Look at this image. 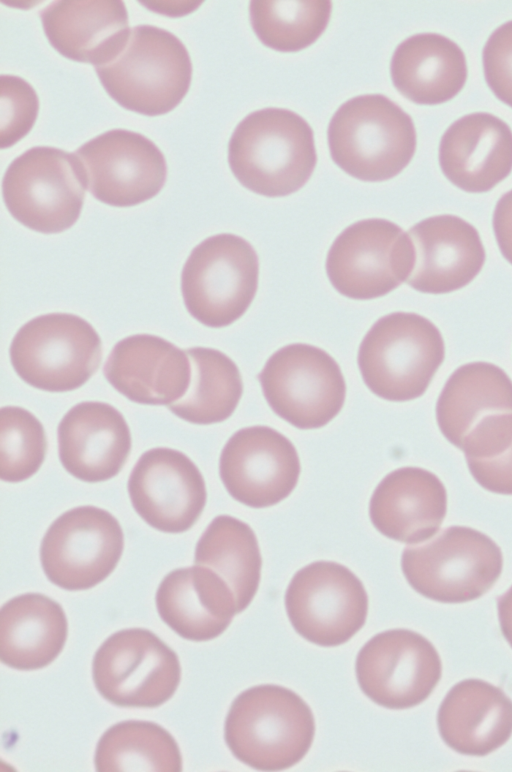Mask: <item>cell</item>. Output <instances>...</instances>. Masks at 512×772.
Returning <instances> with one entry per match:
<instances>
[{"mask_svg": "<svg viewBox=\"0 0 512 772\" xmlns=\"http://www.w3.org/2000/svg\"><path fill=\"white\" fill-rule=\"evenodd\" d=\"M94 763L98 772H179L182 756L174 737L150 721L127 720L99 739Z\"/></svg>", "mask_w": 512, "mask_h": 772, "instance_id": "cell-32", "label": "cell"}, {"mask_svg": "<svg viewBox=\"0 0 512 772\" xmlns=\"http://www.w3.org/2000/svg\"><path fill=\"white\" fill-rule=\"evenodd\" d=\"M155 602L162 621L182 638L195 642L218 637L237 613L227 583L210 568L196 564L168 573Z\"/></svg>", "mask_w": 512, "mask_h": 772, "instance_id": "cell-25", "label": "cell"}, {"mask_svg": "<svg viewBox=\"0 0 512 772\" xmlns=\"http://www.w3.org/2000/svg\"><path fill=\"white\" fill-rule=\"evenodd\" d=\"M502 567L500 547L486 534L465 526H451L423 545L407 546L401 557L409 585L442 603L479 598L497 581Z\"/></svg>", "mask_w": 512, "mask_h": 772, "instance_id": "cell-8", "label": "cell"}, {"mask_svg": "<svg viewBox=\"0 0 512 772\" xmlns=\"http://www.w3.org/2000/svg\"><path fill=\"white\" fill-rule=\"evenodd\" d=\"M68 622L61 605L40 593H26L0 610V659L17 670L48 666L61 653Z\"/></svg>", "mask_w": 512, "mask_h": 772, "instance_id": "cell-29", "label": "cell"}, {"mask_svg": "<svg viewBox=\"0 0 512 772\" xmlns=\"http://www.w3.org/2000/svg\"><path fill=\"white\" fill-rule=\"evenodd\" d=\"M437 726L442 740L454 751L485 756L512 735V700L486 681H460L443 699Z\"/></svg>", "mask_w": 512, "mask_h": 772, "instance_id": "cell-27", "label": "cell"}, {"mask_svg": "<svg viewBox=\"0 0 512 772\" xmlns=\"http://www.w3.org/2000/svg\"><path fill=\"white\" fill-rule=\"evenodd\" d=\"M497 609L501 632L512 647V586L498 597Z\"/></svg>", "mask_w": 512, "mask_h": 772, "instance_id": "cell-39", "label": "cell"}, {"mask_svg": "<svg viewBox=\"0 0 512 772\" xmlns=\"http://www.w3.org/2000/svg\"><path fill=\"white\" fill-rule=\"evenodd\" d=\"M470 473L484 489L512 495V442L502 452L485 459L466 458Z\"/></svg>", "mask_w": 512, "mask_h": 772, "instance_id": "cell-37", "label": "cell"}, {"mask_svg": "<svg viewBox=\"0 0 512 772\" xmlns=\"http://www.w3.org/2000/svg\"><path fill=\"white\" fill-rule=\"evenodd\" d=\"M0 147L13 146L33 128L39 111L34 88L23 78L2 74L0 77Z\"/></svg>", "mask_w": 512, "mask_h": 772, "instance_id": "cell-35", "label": "cell"}, {"mask_svg": "<svg viewBox=\"0 0 512 772\" xmlns=\"http://www.w3.org/2000/svg\"><path fill=\"white\" fill-rule=\"evenodd\" d=\"M271 409L299 429L328 424L346 397L342 371L326 351L293 343L274 352L258 375Z\"/></svg>", "mask_w": 512, "mask_h": 772, "instance_id": "cell-11", "label": "cell"}, {"mask_svg": "<svg viewBox=\"0 0 512 772\" xmlns=\"http://www.w3.org/2000/svg\"><path fill=\"white\" fill-rule=\"evenodd\" d=\"M315 720L307 703L279 685H258L232 702L224 725V739L232 754L260 771H281L309 751Z\"/></svg>", "mask_w": 512, "mask_h": 772, "instance_id": "cell-2", "label": "cell"}, {"mask_svg": "<svg viewBox=\"0 0 512 772\" xmlns=\"http://www.w3.org/2000/svg\"><path fill=\"white\" fill-rule=\"evenodd\" d=\"M194 564L210 568L227 583L237 613L250 605L259 587L262 559L248 524L229 515L215 517L196 544Z\"/></svg>", "mask_w": 512, "mask_h": 772, "instance_id": "cell-30", "label": "cell"}, {"mask_svg": "<svg viewBox=\"0 0 512 772\" xmlns=\"http://www.w3.org/2000/svg\"><path fill=\"white\" fill-rule=\"evenodd\" d=\"M59 459L75 478L96 483L123 468L131 450V434L123 415L103 402L73 406L57 429Z\"/></svg>", "mask_w": 512, "mask_h": 772, "instance_id": "cell-22", "label": "cell"}, {"mask_svg": "<svg viewBox=\"0 0 512 772\" xmlns=\"http://www.w3.org/2000/svg\"><path fill=\"white\" fill-rule=\"evenodd\" d=\"M390 74L394 87L419 105H438L464 87L468 69L462 49L437 33H420L401 42L393 53Z\"/></svg>", "mask_w": 512, "mask_h": 772, "instance_id": "cell-28", "label": "cell"}, {"mask_svg": "<svg viewBox=\"0 0 512 772\" xmlns=\"http://www.w3.org/2000/svg\"><path fill=\"white\" fill-rule=\"evenodd\" d=\"M285 608L301 637L334 647L364 626L368 595L361 580L344 565L316 561L294 574L285 593Z\"/></svg>", "mask_w": 512, "mask_h": 772, "instance_id": "cell-14", "label": "cell"}, {"mask_svg": "<svg viewBox=\"0 0 512 772\" xmlns=\"http://www.w3.org/2000/svg\"><path fill=\"white\" fill-rule=\"evenodd\" d=\"M413 243L397 224L380 218L355 222L332 243L326 272L332 286L356 300L384 296L409 278Z\"/></svg>", "mask_w": 512, "mask_h": 772, "instance_id": "cell-13", "label": "cell"}, {"mask_svg": "<svg viewBox=\"0 0 512 772\" xmlns=\"http://www.w3.org/2000/svg\"><path fill=\"white\" fill-rule=\"evenodd\" d=\"M95 71L107 94L120 106L158 116L172 111L186 96L192 62L173 33L138 25L130 30L119 52Z\"/></svg>", "mask_w": 512, "mask_h": 772, "instance_id": "cell-3", "label": "cell"}, {"mask_svg": "<svg viewBox=\"0 0 512 772\" xmlns=\"http://www.w3.org/2000/svg\"><path fill=\"white\" fill-rule=\"evenodd\" d=\"M447 511L440 479L419 467L390 472L375 488L369 503L373 526L384 536L407 544L433 537Z\"/></svg>", "mask_w": 512, "mask_h": 772, "instance_id": "cell-24", "label": "cell"}, {"mask_svg": "<svg viewBox=\"0 0 512 772\" xmlns=\"http://www.w3.org/2000/svg\"><path fill=\"white\" fill-rule=\"evenodd\" d=\"M332 3L313 1H251L250 21L259 40L281 52H296L313 44L325 31Z\"/></svg>", "mask_w": 512, "mask_h": 772, "instance_id": "cell-33", "label": "cell"}, {"mask_svg": "<svg viewBox=\"0 0 512 772\" xmlns=\"http://www.w3.org/2000/svg\"><path fill=\"white\" fill-rule=\"evenodd\" d=\"M327 139L335 164L368 182L398 175L417 144L412 118L382 94L360 95L343 103L330 120Z\"/></svg>", "mask_w": 512, "mask_h": 772, "instance_id": "cell-4", "label": "cell"}, {"mask_svg": "<svg viewBox=\"0 0 512 772\" xmlns=\"http://www.w3.org/2000/svg\"><path fill=\"white\" fill-rule=\"evenodd\" d=\"M444 358L442 334L430 320L416 313L394 312L368 330L357 362L372 393L403 402L425 393Z\"/></svg>", "mask_w": 512, "mask_h": 772, "instance_id": "cell-5", "label": "cell"}, {"mask_svg": "<svg viewBox=\"0 0 512 772\" xmlns=\"http://www.w3.org/2000/svg\"><path fill=\"white\" fill-rule=\"evenodd\" d=\"M92 677L99 694L120 707L152 708L168 701L181 680L177 654L147 629L110 635L96 651Z\"/></svg>", "mask_w": 512, "mask_h": 772, "instance_id": "cell-12", "label": "cell"}, {"mask_svg": "<svg viewBox=\"0 0 512 772\" xmlns=\"http://www.w3.org/2000/svg\"><path fill=\"white\" fill-rule=\"evenodd\" d=\"M107 381L132 402L170 405L188 391L191 363L186 351L150 334L116 343L103 368Z\"/></svg>", "mask_w": 512, "mask_h": 772, "instance_id": "cell-21", "label": "cell"}, {"mask_svg": "<svg viewBox=\"0 0 512 772\" xmlns=\"http://www.w3.org/2000/svg\"><path fill=\"white\" fill-rule=\"evenodd\" d=\"M136 513L151 527L166 533L189 530L207 499L204 478L184 453L157 447L144 452L128 480Z\"/></svg>", "mask_w": 512, "mask_h": 772, "instance_id": "cell-19", "label": "cell"}, {"mask_svg": "<svg viewBox=\"0 0 512 772\" xmlns=\"http://www.w3.org/2000/svg\"><path fill=\"white\" fill-rule=\"evenodd\" d=\"M482 62L487 85L512 108V20L490 35L483 48Z\"/></svg>", "mask_w": 512, "mask_h": 772, "instance_id": "cell-36", "label": "cell"}, {"mask_svg": "<svg viewBox=\"0 0 512 772\" xmlns=\"http://www.w3.org/2000/svg\"><path fill=\"white\" fill-rule=\"evenodd\" d=\"M88 189L75 154L36 146L15 158L2 180L4 203L19 223L44 234L60 233L78 220Z\"/></svg>", "mask_w": 512, "mask_h": 772, "instance_id": "cell-7", "label": "cell"}, {"mask_svg": "<svg viewBox=\"0 0 512 772\" xmlns=\"http://www.w3.org/2000/svg\"><path fill=\"white\" fill-rule=\"evenodd\" d=\"M39 15L50 45L59 54L94 68L119 52L131 30L120 0L55 1Z\"/></svg>", "mask_w": 512, "mask_h": 772, "instance_id": "cell-26", "label": "cell"}, {"mask_svg": "<svg viewBox=\"0 0 512 772\" xmlns=\"http://www.w3.org/2000/svg\"><path fill=\"white\" fill-rule=\"evenodd\" d=\"M492 223L500 252L512 264V190L498 200Z\"/></svg>", "mask_w": 512, "mask_h": 772, "instance_id": "cell-38", "label": "cell"}, {"mask_svg": "<svg viewBox=\"0 0 512 772\" xmlns=\"http://www.w3.org/2000/svg\"><path fill=\"white\" fill-rule=\"evenodd\" d=\"M185 351L191 363L190 386L186 394L168 408L193 424L208 425L228 419L243 393L237 365L213 348L193 347Z\"/></svg>", "mask_w": 512, "mask_h": 772, "instance_id": "cell-31", "label": "cell"}, {"mask_svg": "<svg viewBox=\"0 0 512 772\" xmlns=\"http://www.w3.org/2000/svg\"><path fill=\"white\" fill-rule=\"evenodd\" d=\"M259 261L244 238L222 233L198 244L181 273V292L190 315L201 324L231 325L251 305L258 288Z\"/></svg>", "mask_w": 512, "mask_h": 772, "instance_id": "cell-9", "label": "cell"}, {"mask_svg": "<svg viewBox=\"0 0 512 772\" xmlns=\"http://www.w3.org/2000/svg\"><path fill=\"white\" fill-rule=\"evenodd\" d=\"M300 460L295 446L267 426L235 432L222 449L220 478L232 498L252 508L273 506L297 485Z\"/></svg>", "mask_w": 512, "mask_h": 772, "instance_id": "cell-18", "label": "cell"}, {"mask_svg": "<svg viewBox=\"0 0 512 772\" xmlns=\"http://www.w3.org/2000/svg\"><path fill=\"white\" fill-rule=\"evenodd\" d=\"M317 162L314 133L297 113L264 108L247 115L228 144V163L248 190L267 197L298 191Z\"/></svg>", "mask_w": 512, "mask_h": 772, "instance_id": "cell-1", "label": "cell"}, {"mask_svg": "<svg viewBox=\"0 0 512 772\" xmlns=\"http://www.w3.org/2000/svg\"><path fill=\"white\" fill-rule=\"evenodd\" d=\"M41 422L28 410L5 406L0 410V477L17 483L33 476L46 454Z\"/></svg>", "mask_w": 512, "mask_h": 772, "instance_id": "cell-34", "label": "cell"}, {"mask_svg": "<svg viewBox=\"0 0 512 772\" xmlns=\"http://www.w3.org/2000/svg\"><path fill=\"white\" fill-rule=\"evenodd\" d=\"M415 261L407 284L428 294L468 285L481 271L486 252L477 229L455 215L426 218L408 231Z\"/></svg>", "mask_w": 512, "mask_h": 772, "instance_id": "cell-20", "label": "cell"}, {"mask_svg": "<svg viewBox=\"0 0 512 772\" xmlns=\"http://www.w3.org/2000/svg\"><path fill=\"white\" fill-rule=\"evenodd\" d=\"M81 159L94 198L114 207H131L155 197L167 177L160 149L146 136L112 129L81 145Z\"/></svg>", "mask_w": 512, "mask_h": 772, "instance_id": "cell-17", "label": "cell"}, {"mask_svg": "<svg viewBox=\"0 0 512 772\" xmlns=\"http://www.w3.org/2000/svg\"><path fill=\"white\" fill-rule=\"evenodd\" d=\"M441 433L466 458L485 459L512 442V380L488 362L457 368L436 404Z\"/></svg>", "mask_w": 512, "mask_h": 772, "instance_id": "cell-6", "label": "cell"}, {"mask_svg": "<svg viewBox=\"0 0 512 772\" xmlns=\"http://www.w3.org/2000/svg\"><path fill=\"white\" fill-rule=\"evenodd\" d=\"M358 685L374 703L407 709L422 703L438 684L442 664L433 644L408 629L376 634L355 663Z\"/></svg>", "mask_w": 512, "mask_h": 772, "instance_id": "cell-16", "label": "cell"}, {"mask_svg": "<svg viewBox=\"0 0 512 772\" xmlns=\"http://www.w3.org/2000/svg\"><path fill=\"white\" fill-rule=\"evenodd\" d=\"M124 549L118 520L95 506H79L60 515L46 531L40 561L48 580L69 591L86 590L106 579Z\"/></svg>", "mask_w": 512, "mask_h": 772, "instance_id": "cell-15", "label": "cell"}, {"mask_svg": "<svg viewBox=\"0 0 512 772\" xmlns=\"http://www.w3.org/2000/svg\"><path fill=\"white\" fill-rule=\"evenodd\" d=\"M439 164L445 177L461 190L487 192L512 171V130L490 113L465 115L443 134Z\"/></svg>", "mask_w": 512, "mask_h": 772, "instance_id": "cell-23", "label": "cell"}, {"mask_svg": "<svg viewBox=\"0 0 512 772\" xmlns=\"http://www.w3.org/2000/svg\"><path fill=\"white\" fill-rule=\"evenodd\" d=\"M16 374L34 388L72 391L101 363V339L90 323L70 313H49L24 324L10 345Z\"/></svg>", "mask_w": 512, "mask_h": 772, "instance_id": "cell-10", "label": "cell"}]
</instances>
